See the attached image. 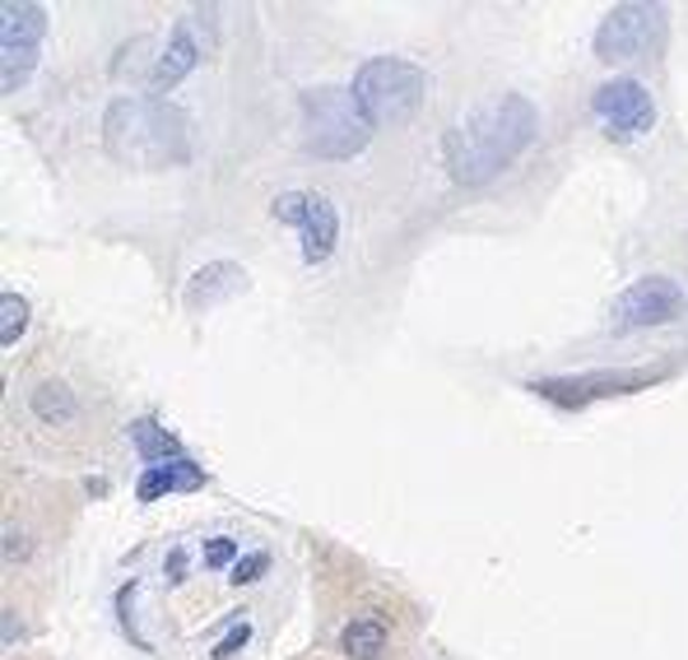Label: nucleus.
Instances as JSON below:
<instances>
[{
	"instance_id": "obj_1",
	"label": "nucleus",
	"mask_w": 688,
	"mask_h": 660,
	"mask_svg": "<svg viewBox=\"0 0 688 660\" xmlns=\"http://www.w3.org/2000/svg\"><path fill=\"white\" fill-rule=\"evenodd\" d=\"M536 135V107L521 94H507L502 103L484 107L479 117L447 130V168L465 187H479L494 172H502Z\"/></svg>"
},
{
	"instance_id": "obj_2",
	"label": "nucleus",
	"mask_w": 688,
	"mask_h": 660,
	"mask_svg": "<svg viewBox=\"0 0 688 660\" xmlns=\"http://www.w3.org/2000/svg\"><path fill=\"white\" fill-rule=\"evenodd\" d=\"M107 154L130 168H168L187 164V117L163 98H117L103 117Z\"/></svg>"
},
{
	"instance_id": "obj_3",
	"label": "nucleus",
	"mask_w": 688,
	"mask_h": 660,
	"mask_svg": "<svg viewBox=\"0 0 688 660\" xmlns=\"http://www.w3.org/2000/svg\"><path fill=\"white\" fill-rule=\"evenodd\" d=\"M424 88H428V75L419 65L401 61V56H377L368 61L359 75H353V103L368 117V126H401L410 122L419 103H424Z\"/></svg>"
},
{
	"instance_id": "obj_4",
	"label": "nucleus",
	"mask_w": 688,
	"mask_h": 660,
	"mask_svg": "<svg viewBox=\"0 0 688 660\" xmlns=\"http://www.w3.org/2000/svg\"><path fill=\"white\" fill-rule=\"evenodd\" d=\"M368 117L345 88H313L303 94V149L317 158H353L368 145Z\"/></svg>"
},
{
	"instance_id": "obj_5",
	"label": "nucleus",
	"mask_w": 688,
	"mask_h": 660,
	"mask_svg": "<svg viewBox=\"0 0 688 660\" xmlns=\"http://www.w3.org/2000/svg\"><path fill=\"white\" fill-rule=\"evenodd\" d=\"M665 42V14L656 6H614L605 24L595 29V56L601 61H642L660 52Z\"/></svg>"
},
{
	"instance_id": "obj_6",
	"label": "nucleus",
	"mask_w": 688,
	"mask_h": 660,
	"mask_svg": "<svg viewBox=\"0 0 688 660\" xmlns=\"http://www.w3.org/2000/svg\"><path fill=\"white\" fill-rule=\"evenodd\" d=\"M275 219L284 223H298L303 229V261L317 265L336 252V238H340V219H336V205L317 191H288L275 200Z\"/></svg>"
},
{
	"instance_id": "obj_7",
	"label": "nucleus",
	"mask_w": 688,
	"mask_h": 660,
	"mask_svg": "<svg viewBox=\"0 0 688 660\" xmlns=\"http://www.w3.org/2000/svg\"><path fill=\"white\" fill-rule=\"evenodd\" d=\"M684 312V289L675 280H637L618 293L614 303V331H642V326H665Z\"/></svg>"
},
{
	"instance_id": "obj_8",
	"label": "nucleus",
	"mask_w": 688,
	"mask_h": 660,
	"mask_svg": "<svg viewBox=\"0 0 688 660\" xmlns=\"http://www.w3.org/2000/svg\"><path fill=\"white\" fill-rule=\"evenodd\" d=\"M595 117L610 126V140H633L656 126V103L637 80H610L595 88Z\"/></svg>"
},
{
	"instance_id": "obj_9",
	"label": "nucleus",
	"mask_w": 688,
	"mask_h": 660,
	"mask_svg": "<svg viewBox=\"0 0 688 660\" xmlns=\"http://www.w3.org/2000/svg\"><path fill=\"white\" fill-rule=\"evenodd\" d=\"M660 381V373H591V377H549V381H530V391L553 400V405H586V400H605V396H628L642 386Z\"/></svg>"
},
{
	"instance_id": "obj_10",
	"label": "nucleus",
	"mask_w": 688,
	"mask_h": 660,
	"mask_svg": "<svg viewBox=\"0 0 688 660\" xmlns=\"http://www.w3.org/2000/svg\"><path fill=\"white\" fill-rule=\"evenodd\" d=\"M201 484H205V470L182 457V461L145 465L140 484H136V497H140V503H154V497H163V493H191V489H201Z\"/></svg>"
},
{
	"instance_id": "obj_11",
	"label": "nucleus",
	"mask_w": 688,
	"mask_h": 660,
	"mask_svg": "<svg viewBox=\"0 0 688 660\" xmlns=\"http://www.w3.org/2000/svg\"><path fill=\"white\" fill-rule=\"evenodd\" d=\"M195 61H201V48H195V38L187 24H177L172 42H168V52L154 61V71H149V84H154V94H163V88H172L177 80H187L195 71Z\"/></svg>"
},
{
	"instance_id": "obj_12",
	"label": "nucleus",
	"mask_w": 688,
	"mask_h": 660,
	"mask_svg": "<svg viewBox=\"0 0 688 660\" xmlns=\"http://www.w3.org/2000/svg\"><path fill=\"white\" fill-rule=\"evenodd\" d=\"M237 289H247V275H242L237 265H229V261H214V265H205L201 275L191 280V289H187V307H191V312H201V307H210V303H219V298H233Z\"/></svg>"
},
{
	"instance_id": "obj_13",
	"label": "nucleus",
	"mask_w": 688,
	"mask_h": 660,
	"mask_svg": "<svg viewBox=\"0 0 688 660\" xmlns=\"http://www.w3.org/2000/svg\"><path fill=\"white\" fill-rule=\"evenodd\" d=\"M6 24H0V48H38L47 33V14L38 6H6Z\"/></svg>"
},
{
	"instance_id": "obj_14",
	"label": "nucleus",
	"mask_w": 688,
	"mask_h": 660,
	"mask_svg": "<svg viewBox=\"0 0 688 660\" xmlns=\"http://www.w3.org/2000/svg\"><path fill=\"white\" fill-rule=\"evenodd\" d=\"M130 442H136V451L145 457V465H163V461H182V442L172 438L168 428L149 423V419H136L130 423Z\"/></svg>"
},
{
	"instance_id": "obj_15",
	"label": "nucleus",
	"mask_w": 688,
	"mask_h": 660,
	"mask_svg": "<svg viewBox=\"0 0 688 660\" xmlns=\"http://www.w3.org/2000/svg\"><path fill=\"white\" fill-rule=\"evenodd\" d=\"M340 647H345L349 656H359V660L382 656V647H387V628H382V619H353V624L340 632Z\"/></svg>"
},
{
	"instance_id": "obj_16",
	"label": "nucleus",
	"mask_w": 688,
	"mask_h": 660,
	"mask_svg": "<svg viewBox=\"0 0 688 660\" xmlns=\"http://www.w3.org/2000/svg\"><path fill=\"white\" fill-rule=\"evenodd\" d=\"M33 409H38V419H47V423H65V419H75V396L65 391L61 381H42L38 391H33Z\"/></svg>"
},
{
	"instance_id": "obj_17",
	"label": "nucleus",
	"mask_w": 688,
	"mask_h": 660,
	"mask_svg": "<svg viewBox=\"0 0 688 660\" xmlns=\"http://www.w3.org/2000/svg\"><path fill=\"white\" fill-rule=\"evenodd\" d=\"M0 316H6V322H0V345H14L29 326V303L19 298V293H6V298H0Z\"/></svg>"
},
{
	"instance_id": "obj_18",
	"label": "nucleus",
	"mask_w": 688,
	"mask_h": 660,
	"mask_svg": "<svg viewBox=\"0 0 688 660\" xmlns=\"http://www.w3.org/2000/svg\"><path fill=\"white\" fill-rule=\"evenodd\" d=\"M265 567H271V554H247V558H237L233 563V582L237 586H247V582H256Z\"/></svg>"
},
{
	"instance_id": "obj_19",
	"label": "nucleus",
	"mask_w": 688,
	"mask_h": 660,
	"mask_svg": "<svg viewBox=\"0 0 688 660\" xmlns=\"http://www.w3.org/2000/svg\"><path fill=\"white\" fill-rule=\"evenodd\" d=\"M252 642V624H237V628H229V637L214 647V660H229V656H237L242 647Z\"/></svg>"
},
{
	"instance_id": "obj_20",
	"label": "nucleus",
	"mask_w": 688,
	"mask_h": 660,
	"mask_svg": "<svg viewBox=\"0 0 688 660\" xmlns=\"http://www.w3.org/2000/svg\"><path fill=\"white\" fill-rule=\"evenodd\" d=\"M237 558V544L233 539H210V549H205V567H224Z\"/></svg>"
},
{
	"instance_id": "obj_21",
	"label": "nucleus",
	"mask_w": 688,
	"mask_h": 660,
	"mask_svg": "<svg viewBox=\"0 0 688 660\" xmlns=\"http://www.w3.org/2000/svg\"><path fill=\"white\" fill-rule=\"evenodd\" d=\"M182 573H187V554L172 549V554H168V582H182Z\"/></svg>"
},
{
	"instance_id": "obj_22",
	"label": "nucleus",
	"mask_w": 688,
	"mask_h": 660,
	"mask_svg": "<svg viewBox=\"0 0 688 660\" xmlns=\"http://www.w3.org/2000/svg\"><path fill=\"white\" fill-rule=\"evenodd\" d=\"M14 554H24V535L6 531V558H14Z\"/></svg>"
}]
</instances>
